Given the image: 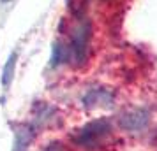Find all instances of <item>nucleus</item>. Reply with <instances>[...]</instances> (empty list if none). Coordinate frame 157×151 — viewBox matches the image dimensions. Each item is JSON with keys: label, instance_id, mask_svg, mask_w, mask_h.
Instances as JSON below:
<instances>
[{"label": "nucleus", "instance_id": "f257e3e1", "mask_svg": "<svg viewBox=\"0 0 157 151\" xmlns=\"http://www.w3.org/2000/svg\"><path fill=\"white\" fill-rule=\"evenodd\" d=\"M90 44H92V23L88 18H81L71 30V39L67 44L69 62L76 67L85 65L90 55Z\"/></svg>", "mask_w": 157, "mask_h": 151}, {"label": "nucleus", "instance_id": "f03ea898", "mask_svg": "<svg viewBox=\"0 0 157 151\" xmlns=\"http://www.w3.org/2000/svg\"><path fill=\"white\" fill-rule=\"evenodd\" d=\"M111 134V123L106 118H101L95 121H90L85 125L78 134L74 135V142L76 146L83 148V149H97L101 144L106 141V137Z\"/></svg>", "mask_w": 157, "mask_h": 151}, {"label": "nucleus", "instance_id": "7ed1b4c3", "mask_svg": "<svg viewBox=\"0 0 157 151\" xmlns=\"http://www.w3.org/2000/svg\"><path fill=\"white\" fill-rule=\"evenodd\" d=\"M150 123V114L147 109L136 107V109H129L124 114L118 118V125L122 130L125 132H141L148 127Z\"/></svg>", "mask_w": 157, "mask_h": 151}, {"label": "nucleus", "instance_id": "20e7f679", "mask_svg": "<svg viewBox=\"0 0 157 151\" xmlns=\"http://www.w3.org/2000/svg\"><path fill=\"white\" fill-rule=\"evenodd\" d=\"M113 104V93L104 88H92L83 97V106L86 109L95 107H109Z\"/></svg>", "mask_w": 157, "mask_h": 151}, {"label": "nucleus", "instance_id": "39448f33", "mask_svg": "<svg viewBox=\"0 0 157 151\" xmlns=\"http://www.w3.org/2000/svg\"><path fill=\"white\" fill-rule=\"evenodd\" d=\"M36 135L32 125H20L14 134V151H25Z\"/></svg>", "mask_w": 157, "mask_h": 151}, {"label": "nucleus", "instance_id": "423d86ee", "mask_svg": "<svg viewBox=\"0 0 157 151\" xmlns=\"http://www.w3.org/2000/svg\"><path fill=\"white\" fill-rule=\"evenodd\" d=\"M16 60H18V53H13L9 56V60L6 62V65H4V70H2V84L6 88L11 86L13 77H14V74H16Z\"/></svg>", "mask_w": 157, "mask_h": 151}, {"label": "nucleus", "instance_id": "0eeeda50", "mask_svg": "<svg viewBox=\"0 0 157 151\" xmlns=\"http://www.w3.org/2000/svg\"><path fill=\"white\" fill-rule=\"evenodd\" d=\"M64 62H69V49L64 42L55 44L53 48V53H51V67H57V65H62Z\"/></svg>", "mask_w": 157, "mask_h": 151}, {"label": "nucleus", "instance_id": "6e6552de", "mask_svg": "<svg viewBox=\"0 0 157 151\" xmlns=\"http://www.w3.org/2000/svg\"><path fill=\"white\" fill-rule=\"evenodd\" d=\"M46 151H62V148H60V144H53L51 148H48Z\"/></svg>", "mask_w": 157, "mask_h": 151}, {"label": "nucleus", "instance_id": "1a4fd4ad", "mask_svg": "<svg viewBox=\"0 0 157 151\" xmlns=\"http://www.w3.org/2000/svg\"><path fill=\"white\" fill-rule=\"evenodd\" d=\"M2 2H11V0H2Z\"/></svg>", "mask_w": 157, "mask_h": 151}]
</instances>
